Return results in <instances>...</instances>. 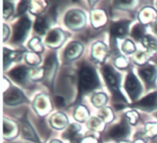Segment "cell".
Instances as JSON below:
<instances>
[{"label": "cell", "instance_id": "1", "mask_svg": "<svg viewBox=\"0 0 157 143\" xmlns=\"http://www.w3.org/2000/svg\"><path fill=\"white\" fill-rule=\"evenodd\" d=\"M98 85L99 80L94 69L87 64H84L79 73V90L81 93L91 91Z\"/></svg>", "mask_w": 157, "mask_h": 143}, {"label": "cell", "instance_id": "2", "mask_svg": "<svg viewBox=\"0 0 157 143\" xmlns=\"http://www.w3.org/2000/svg\"><path fill=\"white\" fill-rule=\"evenodd\" d=\"M31 27V21L27 16L22 17L14 28L13 41L21 42L25 38L28 32Z\"/></svg>", "mask_w": 157, "mask_h": 143}, {"label": "cell", "instance_id": "3", "mask_svg": "<svg viewBox=\"0 0 157 143\" xmlns=\"http://www.w3.org/2000/svg\"><path fill=\"white\" fill-rule=\"evenodd\" d=\"M125 88L133 100H136L142 91V87L139 81L132 72L129 73L126 80Z\"/></svg>", "mask_w": 157, "mask_h": 143}, {"label": "cell", "instance_id": "4", "mask_svg": "<svg viewBox=\"0 0 157 143\" xmlns=\"http://www.w3.org/2000/svg\"><path fill=\"white\" fill-rule=\"evenodd\" d=\"M132 107H136L146 111H152L157 107V92L150 93L144 97L136 103L132 105Z\"/></svg>", "mask_w": 157, "mask_h": 143}, {"label": "cell", "instance_id": "5", "mask_svg": "<svg viewBox=\"0 0 157 143\" xmlns=\"http://www.w3.org/2000/svg\"><path fill=\"white\" fill-rule=\"evenodd\" d=\"M129 133H130V129L127 125V122L124 119L121 123L113 126L110 130V131L109 132V136L115 140H121L125 139L128 136Z\"/></svg>", "mask_w": 157, "mask_h": 143}, {"label": "cell", "instance_id": "6", "mask_svg": "<svg viewBox=\"0 0 157 143\" xmlns=\"http://www.w3.org/2000/svg\"><path fill=\"white\" fill-rule=\"evenodd\" d=\"M25 100L22 93L17 88H11L4 96V101L8 105H15Z\"/></svg>", "mask_w": 157, "mask_h": 143}, {"label": "cell", "instance_id": "7", "mask_svg": "<svg viewBox=\"0 0 157 143\" xmlns=\"http://www.w3.org/2000/svg\"><path fill=\"white\" fill-rule=\"evenodd\" d=\"M103 73L106 81L110 86L111 89L117 88V85L120 81V77L118 73H117L115 70L109 66H105L104 67Z\"/></svg>", "mask_w": 157, "mask_h": 143}, {"label": "cell", "instance_id": "8", "mask_svg": "<svg viewBox=\"0 0 157 143\" xmlns=\"http://www.w3.org/2000/svg\"><path fill=\"white\" fill-rule=\"evenodd\" d=\"M140 75L147 84H153L156 78V69L152 65H146L140 70Z\"/></svg>", "mask_w": 157, "mask_h": 143}, {"label": "cell", "instance_id": "9", "mask_svg": "<svg viewBox=\"0 0 157 143\" xmlns=\"http://www.w3.org/2000/svg\"><path fill=\"white\" fill-rule=\"evenodd\" d=\"M57 68V59L56 56L54 54L49 55L44 63V70L47 78L50 79L51 77L54 75V73Z\"/></svg>", "mask_w": 157, "mask_h": 143}, {"label": "cell", "instance_id": "10", "mask_svg": "<svg viewBox=\"0 0 157 143\" xmlns=\"http://www.w3.org/2000/svg\"><path fill=\"white\" fill-rule=\"evenodd\" d=\"M128 21H120L112 25L110 32L112 36L113 37H123L127 34L128 29Z\"/></svg>", "mask_w": 157, "mask_h": 143}, {"label": "cell", "instance_id": "11", "mask_svg": "<svg viewBox=\"0 0 157 143\" xmlns=\"http://www.w3.org/2000/svg\"><path fill=\"white\" fill-rule=\"evenodd\" d=\"M28 73V69L25 67H15L12 70H11L10 75L11 77L15 81L18 83H23L26 79Z\"/></svg>", "mask_w": 157, "mask_h": 143}, {"label": "cell", "instance_id": "12", "mask_svg": "<svg viewBox=\"0 0 157 143\" xmlns=\"http://www.w3.org/2000/svg\"><path fill=\"white\" fill-rule=\"evenodd\" d=\"M82 51V46L79 43H71L67 47L65 51V56L67 58H75L79 56Z\"/></svg>", "mask_w": 157, "mask_h": 143}, {"label": "cell", "instance_id": "13", "mask_svg": "<svg viewBox=\"0 0 157 143\" xmlns=\"http://www.w3.org/2000/svg\"><path fill=\"white\" fill-rule=\"evenodd\" d=\"M83 15L81 12H77V11H71L69 12L67 15V18H66V21H67V24H80L79 22H82L83 21Z\"/></svg>", "mask_w": 157, "mask_h": 143}, {"label": "cell", "instance_id": "14", "mask_svg": "<svg viewBox=\"0 0 157 143\" xmlns=\"http://www.w3.org/2000/svg\"><path fill=\"white\" fill-rule=\"evenodd\" d=\"M22 134L23 136L26 139H29V140H32L35 142L39 143V140H38V137L35 135V132L31 128L28 122H25L22 126Z\"/></svg>", "mask_w": 157, "mask_h": 143}, {"label": "cell", "instance_id": "15", "mask_svg": "<svg viewBox=\"0 0 157 143\" xmlns=\"http://www.w3.org/2000/svg\"><path fill=\"white\" fill-rule=\"evenodd\" d=\"M48 28V22L44 17H38L35 24V30L40 35L45 33Z\"/></svg>", "mask_w": 157, "mask_h": 143}, {"label": "cell", "instance_id": "16", "mask_svg": "<svg viewBox=\"0 0 157 143\" xmlns=\"http://www.w3.org/2000/svg\"><path fill=\"white\" fill-rule=\"evenodd\" d=\"M144 28L140 24H136L133 29V32H132V36L133 37V38L136 40H140V38H142L144 37Z\"/></svg>", "mask_w": 157, "mask_h": 143}, {"label": "cell", "instance_id": "17", "mask_svg": "<svg viewBox=\"0 0 157 143\" xmlns=\"http://www.w3.org/2000/svg\"><path fill=\"white\" fill-rule=\"evenodd\" d=\"M60 35L59 32L57 30H52L49 32L48 35L47 37V43L49 44H53V43L58 42V41L59 40Z\"/></svg>", "mask_w": 157, "mask_h": 143}, {"label": "cell", "instance_id": "18", "mask_svg": "<svg viewBox=\"0 0 157 143\" xmlns=\"http://www.w3.org/2000/svg\"><path fill=\"white\" fill-rule=\"evenodd\" d=\"M4 18H9L11 15V14L13 12V6L12 4H11L9 2L5 1L4 2Z\"/></svg>", "mask_w": 157, "mask_h": 143}, {"label": "cell", "instance_id": "19", "mask_svg": "<svg viewBox=\"0 0 157 143\" xmlns=\"http://www.w3.org/2000/svg\"><path fill=\"white\" fill-rule=\"evenodd\" d=\"M12 51L4 48V66L5 67L12 61Z\"/></svg>", "mask_w": 157, "mask_h": 143}, {"label": "cell", "instance_id": "20", "mask_svg": "<svg viewBox=\"0 0 157 143\" xmlns=\"http://www.w3.org/2000/svg\"><path fill=\"white\" fill-rule=\"evenodd\" d=\"M155 41L153 38H152L150 36H147L144 37V39H143V44L146 46V47H153L155 44Z\"/></svg>", "mask_w": 157, "mask_h": 143}, {"label": "cell", "instance_id": "21", "mask_svg": "<svg viewBox=\"0 0 157 143\" xmlns=\"http://www.w3.org/2000/svg\"><path fill=\"white\" fill-rule=\"evenodd\" d=\"M28 8V2L22 1L20 2L19 6L18 7V15H22L26 11Z\"/></svg>", "mask_w": 157, "mask_h": 143}, {"label": "cell", "instance_id": "22", "mask_svg": "<svg viewBox=\"0 0 157 143\" xmlns=\"http://www.w3.org/2000/svg\"><path fill=\"white\" fill-rule=\"evenodd\" d=\"M55 103L57 107H64V105H65V101H64V98L62 96H57L55 97Z\"/></svg>", "mask_w": 157, "mask_h": 143}, {"label": "cell", "instance_id": "23", "mask_svg": "<svg viewBox=\"0 0 157 143\" xmlns=\"http://www.w3.org/2000/svg\"><path fill=\"white\" fill-rule=\"evenodd\" d=\"M12 131V126L11 125H9L8 122H4V135H9L10 134L11 132Z\"/></svg>", "mask_w": 157, "mask_h": 143}, {"label": "cell", "instance_id": "24", "mask_svg": "<svg viewBox=\"0 0 157 143\" xmlns=\"http://www.w3.org/2000/svg\"><path fill=\"white\" fill-rule=\"evenodd\" d=\"M9 34V29L6 24H4V41L6 40V38H8Z\"/></svg>", "mask_w": 157, "mask_h": 143}, {"label": "cell", "instance_id": "25", "mask_svg": "<svg viewBox=\"0 0 157 143\" xmlns=\"http://www.w3.org/2000/svg\"><path fill=\"white\" fill-rule=\"evenodd\" d=\"M153 29H154L155 32H156V33H157V22L154 24V26H153Z\"/></svg>", "mask_w": 157, "mask_h": 143}, {"label": "cell", "instance_id": "26", "mask_svg": "<svg viewBox=\"0 0 157 143\" xmlns=\"http://www.w3.org/2000/svg\"><path fill=\"white\" fill-rule=\"evenodd\" d=\"M51 143H62V142H61L60 141H58V140H54V141H52Z\"/></svg>", "mask_w": 157, "mask_h": 143}]
</instances>
